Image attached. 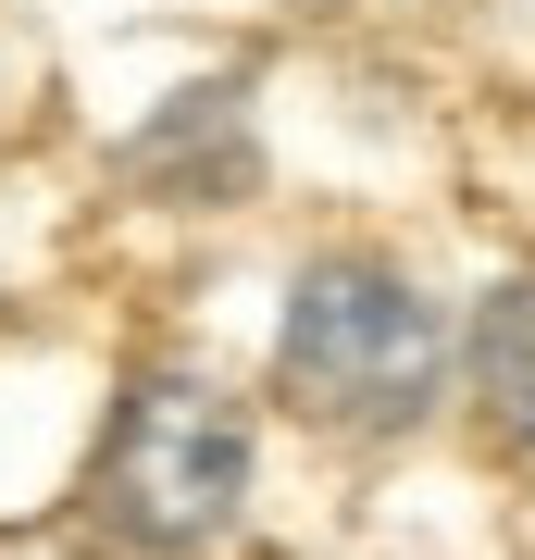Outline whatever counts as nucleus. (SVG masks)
Instances as JSON below:
<instances>
[{
	"label": "nucleus",
	"mask_w": 535,
	"mask_h": 560,
	"mask_svg": "<svg viewBox=\"0 0 535 560\" xmlns=\"http://www.w3.org/2000/svg\"><path fill=\"white\" fill-rule=\"evenodd\" d=\"M449 374V324L398 261H312L287 287V324H275V386L324 423H411Z\"/></svg>",
	"instance_id": "nucleus-1"
},
{
	"label": "nucleus",
	"mask_w": 535,
	"mask_h": 560,
	"mask_svg": "<svg viewBox=\"0 0 535 560\" xmlns=\"http://www.w3.org/2000/svg\"><path fill=\"white\" fill-rule=\"evenodd\" d=\"M237 499H249V423L212 399L199 374H138L113 399V436L88 460V511L113 523L125 548H212L237 536Z\"/></svg>",
	"instance_id": "nucleus-2"
},
{
	"label": "nucleus",
	"mask_w": 535,
	"mask_h": 560,
	"mask_svg": "<svg viewBox=\"0 0 535 560\" xmlns=\"http://www.w3.org/2000/svg\"><path fill=\"white\" fill-rule=\"evenodd\" d=\"M125 175L162 187V200H237L249 187V113H237V88H175L162 125H138Z\"/></svg>",
	"instance_id": "nucleus-3"
},
{
	"label": "nucleus",
	"mask_w": 535,
	"mask_h": 560,
	"mask_svg": "<svg viewBox=\"0 0 535 560\" xmlns=\"http://www.w3.org/2000/svg\"><path fill=\"white\" fill-rule=\"evenodd\" d=\"M474 386H486V411L535 448V275L486 287V312H474Z\"/></svg>",
	"instance_id": "nucleus-4"
}]
</instances>
